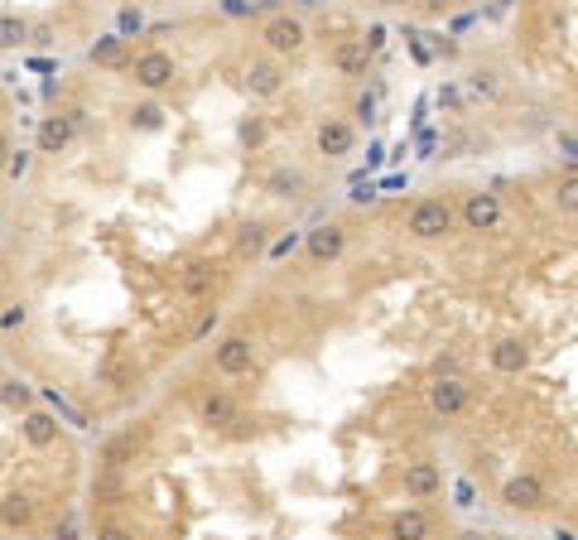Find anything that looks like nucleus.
I'll return each instance as SVG.
<instances>
[{
    "label": "nucleus",
    "instance_id": "1",
    "mask_svg": "<svg viewBox=\"0 0 578 540\" xmlns=\"http://www.w3.org/2000/svg\"><path fill=\"white\" fill-rule=\"evenodd\" d=\"M453 227H458V213L449 198H415L410 213H405V232L415 242H444V236H453Z\"/></svg>",
    "mask_w": 578,
    "mask_h": 540
},
{
    "label": "nucleus",
    "instance_id": "2",
    "mask_svg": "<svg viewBox=\"0 0 578 540\" xmlns=\"http://www.w3.org/2000/svg\"><path fill=\"white\" fill-rule=\"evenodd\" d=\"M261 48L270 58H299L304 48H309V25H304L299 15H289V10L270 15V20L261 25Z\"/></svg>",
    "mask_w": 578,
    "mask_h": 540
},
{
    "label": "nucleus",
    "instance_id": "3",
    "mask_svg": "<svg viewBox=\"0 0 578 540\" xmlns=\"http://www.w3.org/2000/svg\"><path fill=\"white\" fill-rule=\"evenodd\" d=\"M458 223H463V232H478V236H487V232H501V223H506V208H501V198H497V193L478 189V193H463V208H458Z\"/></svg>",
    "mask_w": 578,
    "mask_h": 540
},
{
    "label": "nucleus",
    "instance_id": "4",
    "mask_svg": "<svg viewBox=\"0 0 578 540\" xmlns=\"http://www.w3.org/2000/svg\"><path fill=\"white\" fill-rule=\"evenodd\" d=\"M545 502H550V493H545V483L535 478V472H511V478L501 483V506L506 512H545Z\"/></svg>",
    "mask_w": 578,
    "mask_h": 540
},
{
    "label": "nucleus",
    "instance_id": "5",
    "mask_svg": "<svg viewBox=\"0 0 578 540\" xmlns=\"http://www.w3.org/2000/svg\"><path fill=\"white\" fill-rule=\"evenodd\" d=\"M174 78H179V68H174V58L164 54V48H150V54H140L135 58V68H130V82L140 92H164V88H174Z\"/></svg>",
    "mask_w": 578,
    "mask_h": 540
},
{
    "label": "nucleus",
    "instance_id": "6",
    "mask_svg": "<svg viewBox=\"0 0 578 540\" xmlns=\"http://www.w3.org/2000/svg\"><path fill=\"white\" fill-rule=\"evenodd\" d=\"M429 410L439 415V420H458L472 405V386L463 381V377H434L429 381Z\"/></svg>",
    "mask_w": 578,
    "mask_h": 540
},
{
    "label": "nucleus",
    "instance_id": "7",
    "mask_svg": "<svg viewBox=\"0 0 578 540\" xmlns=\"http://www.w3.org/2000/svg\"><path fill=\"white\" fill-rule=\"evenodd\" d=\"M212 367L222 371V377H251V367H256V343H251L246 333H227L222 343L212 348Z\"/></svg>",
    "mask_w": 578,
    "mask_h": 540
},
{
    "label": "nucleus",
    "instance_id": "8",
    "mask_svg": "<svg viewBox=\"0 0 578 540\" xmlns=\"http://www.w3.org/2000/svg\"><path fill=\"white\" fill-rule=\"evenodd\" d=\"M304 251L314 265H333L347 251V227L343 223H318L314 232H304Z\"/></svg>",
    "mask_w": 578,
    "mask_h": 540
},
{
    "label": "nucleus",
    "instance_id": "9",
    "mask_svg": "<svg viewBox=\"0 0 578 540\" xmlns=\"http://www.w3.org/2000/svg\"><path fill=\"white\" fill-rule=\"evenodd\" d=\"M73 135H77V116L73 111L44 116L39 130H34V150H39V155H63V150L73 145Z\"/></svg>",
    "mask_w": 578,
    "mask_h": 540
},
{
    "label": "nucleus",
    "instance_id": "10",
    "mask_svg": "<svg viewBox=\"0 0 578 540\" xmlns=\"http://www.w3.org/2000/svg\"><path fill=\"white\" fill-rule=\"evenodd\" d=\"M314 145H318V155L343 160V155H352V145H356V126L343 121V116H323L318 130H314Z\"/></svg>",
    "mask_w": 578,
    "mask_h": 540
},
{
    "label": "nucleus",
    "instance_id": "11",
    "mask_svg": "<svg viewBox=\"0 0 578 540\" xmlns=\"http://www.w3.org/2000/svg\"><path fill=\"white\" fill-rule=\"evenodd\" d=\"M246 92L256 97V101H270V97H280L284 92V68L280 58H251L246 63Z\"/></svg>",
    "mask_w": 578,
    "mask_h": 540
},
{
    "label": "nucleus",
    "instance_id": "12",
    "mask_svg": "<svg viewBox=\"0 0 578 540\" xmlns=\"http://www.w3.org/2000/svg\"><path fill=\"white\" fill-rule=\"evenodd\" d=\"M400 483H405V497H415V502H429V497L444 493V472H439V463H429V459L405 463Z\"/></svg>",
    "mask_w": 578,
    "mask_h": 540
},
{
    "label": "nucleus",
    "instance_id": "13",
    "mask_svg": "<svg viewBox=\"0 0 578 540\" xmlns=\"http://www.w3.org/2000/svg\"><path fill=\"white\" fill-rule=\"evenodd\" d=\"M487 362L497 377H521V371L531 367V348H525V338H497V343L487 348Z\"/></svg>",
    "mask_w": 578,
    "mask_h": 540
},
{
    "label": "nucleus",
    "instance_id": "14",
    "mask_svg": "<svg viewBox=\"0 0 578 540\" xmlns=\"http://www.w3.org/2000/svg\"><path fill=\"white\" fill-rule=\"evenodd\" d=\"M371 54H377V48H371L366 39H337L328 63H333V73H343V78H366Z\"/></svg>",
    "mask_w": 578,
    "mask_h": 540
},
{
    "label": "nucleus",
    "instance_id": "15",
    "mask_svg": "<svg viewBox=\"0 0 578 540\" xmlns=\"http://www.w3.org/2000/svg\"><path fill=\"white\" fill-rule=\"evenodd\" d=\"M88 63L111 68V73H130L135 58H130V48H126V34H101V39L88 48Z\"/></svg>",
    "mask_w": 578,
    "mask_h": 540
},
{
    "label": "nucleus",
    "instance_id": "16",
    "mask_svg": "<svg viewBox=\"0 0 578 540\" xmlns=\"http://www.w3.org/2000/svg\"><path fill=\"white\" fill-rule=\"evenodd\" d=\"M179 290H183V299H208L212 290H217V265L212 261H189L183 265V275H179Z\"/></svg>",
    "mask_w": 578,
    "mask_h": 540
},
{
    "label": "nucleus",
    "instance_id": "17",
    "mask_svg": "<svg viewBox=\"0 0 578 540\" xmlns=\"http://www.w3.org/2000/svg\"><path fill=\"white\" fill-rule=\"evenodd\" d=\"M236 420V400L227 391H202L198 396V425H208V430H227Z\"/></svg>",
    "mask_w": 578,
    "mask_h": 540
},
{
    "label": "nucleus",
    "instance_id": "18",
    "mask_svg": "<svg viewBox=\"0 0 578 540\" xmlns=\"http://www.w3.org/2000/svg\"><path fill=\"white\" fill-rule=\"evenodd\" d=\"M20 434H25L29 449H54V444H58V415H48V410H25Z\"/></svg>",
    "mask_w": 578,
    "mask_h": 540
},
{
    "label": "nucleus",
    "instance_id": "19",
    "mask_svg": "<svg viewBox=\"0 0 578 540\" xmlns=\"http://www.w3.org/2000/svg\"><path fill=\"white\" fill-rule=\"evenodd\" d=\"M434 521L424 516V506H405V512L390 516V540H429Z\"/></svg>",
    "mask_w": 578,
    "mask_h": 540
},
{
    "label": "nucleus",
    "instance_id": "20",
    "mask_svg": "<svg viewBox=\"0 0 578 540\" xmlns=\"http://www.w3.org/2000/svg\"><path fill=\"white\" fill-rule=\"evenodd\" d=\"M140 449H145V430H126V434H116L111 444L101 449V468H121V463H130Z\"/></svg>",
    "mask_w": 578,
    "mask_h": 540
},
{
    "label": "nucleus",
    "instance_id": "21",
    "mask_svg": "<svg viewBox=\"0 0 578 540\" xmlns=\"http://www.w3.org/2000/svg\"><path fill=\"white\" fill-rule=\"evenodd\" d=\"M468 97L497 107V101H506V88H501V78L491 73V68H478V73H468Z\"/></svg>",
    "mask_w": 578,
    "mask_h": 540
},
{
    "label": "nucleus",
    "instance_id": "22",
    "mask_svg": "<svg viewBox=\"0 0 578 540\" xmlns=\"http://www.w3.org/2000/svg\"><path fill=\"white\" fill-rule=\"evenodd\" d=\"M304 183H309V179H304L299 169H270V174H265V193L270 198H299Z\"/></svg>",
    "mask_w": 578,
    "mask_h": 540
},
{
    "label": "nucleus",
    "instance_id": "23",
    "mask_svg": "<svg viewBox=\"0 0 578 540\" xmlns=\"http://www.w3.org/2000/svg\"><path fill=\"white\" fill-rule=\"evenodd\" d=\"M550 202H554V213H564V217H578V169H573V174H559V179H554V189H550Z\"/></svg>",
    "mask_w": 578,
    "mask_h": 540
},
{
    "label": "nucleus",
    "instance_id": "24",
    "mask_svg": "<svg viewBox=\"0 0 578 540\" xmlns=\"http://www.w3.org/2000/svg\"><path fill=\"white\" fill-rule=\"evenodd\" d=\"M130 130H140V135H155V130H164V107L160 101H140V107H130Z\"/></svg>",
    "mask_w": 578,
    "mask_h": 540
},
{
    "label": "nucleus",
    "instance_id": "25",
    "mask_svg": "<svg viewBox=\"0 0 578 540\" xmlns=\"http://www.w3.org/2000/svg\"><path fill=\"white\" fill-rule=\"evenodd\" d=\"M0 516H5V526H10V531H15V526H29V521H34V502L20 497V493H5V506H0Z\"/></svg>",
    "mask_w": 578,
    "mask_h": 540
},
{
    "label": "nucleus",
    "instance_id": "26",
    "mask_svg": "<svg viewBox=\"0 0 578 540\" xmlns=\"http://www.w3.org/2000/svg\"><path fill=\"white\" fill-rule=\"evenodd\" d=\"M0 396H5V405H10V410H29V405H34L29 381H20V377H5V386H0Z\"/></svg>",
    "mask_w": 578,
    "mask_h": 540
},
{
    "label": "nucleus",
    "instance_id": "27",
    "mask_svg": "<svg viewBox=\"0 0 578 540\" xmlns=\"http://www.w3.org/2000/svg\"><path fill=\"white\" fill-rule=\"evenodd\" d=\"M29 25L20 20V15H5V20H0V44H5V48H20V44H29Z\"/></svg>",
    "mask_w": 578,
    "mask_h": 540
},
{
    "label": "nucleus",
    "instance_id": "28",
    "mask_svg": "<svg viewBox=\"0 0 578 540\" xmlns=\"http://www.w3.org/2000/svg\"><path fill=\"white\" fill-rule=\"evenodd\" d=\"M236 251H242V256H261V251H265V227L261 223H246L242 236H236Z\"/></svg>",
    "mask_w": 578,
    "mask_h": 540
},
{
    "label": "nucleus",
    "instance_id": "29",
    "mask_svg": "<svg viewBox=\"0 0 578 540\" xmlns=\"http://www.w3.org/2000/svg\"><path fill=\"white\" fill-rule=\"evenodd\" d=\"M29 164H34L29 150H20V145H10V150H5V179H10V183H20V179L29 174Z\"/></svg>",
    "mask_w": 578,
    "mask_h": 540
},
{
    "label": "nucleus",
    "instance_id": "30",
    "mask_svg": "<svg viewBox=\"0 0 578 540\" xmlns=\"http://www.w3.org/2000/svg\"><path fill=\"white\" fill-rule=\"evenodd\" d=\"M25 324H29V304H25V299H10V304H5V314H0V328L15 338Z\"/></svg>",
    "mask_w": 578,
    "mask_h": 540
},
{
    "label": "nucleus",
    "instance_id": "31",
    "mask_svg": "<svg viewBox=\"0 0 578 540\" xmlns=\"http://www.w3.org/2000/svg\"><path fill=\"white\" fill-rule=\"evenodd\" d=\"M265 140V126H261V116H246V121H242V145L246 150H256Z\"/></svg>",
    "mask_w": 578,
    "mask_h": 540
},
{
    "label": "nucleus",
    "instance_id": "32",
    "mask_svg": "<svg viewBox=\"0 0 578 540\" xmlns=\"http://www.w3.org/2000/svg\"><path fill=\"white\" fill-rule=\"evenodd\" d=\"M434 377H463V362H458V358H434L429 362V381Z\"/></svg>",
    "mask_w": 578,
    "mask_h": 540
},
{
    "label": "nucleus",
    "instance_id": "33",
    "mask_svg": "<svg viewBox=\"0 0 578 540\" xmlns=\"http://www.w3.org/2000/svg\"><path fill=\"white\" fill-rule=\"evenodd\" d=\"M449 10H453V0H415V15H424V20H439Z\"/></svg>",
    "mask_w": 578,
    "mask_h": 540
},
{
    "label": "nucleus",
    "instance_id": "34",
    "mask_svg": "<svg viewBox=\"0 0 578 540\" xmlns=\"http://www.w3.org/2000/svg\"><path fill=\"white\" fill-rule=\"evenodd\" d=\"M299 246V236L294 232H289V236H280V242L275 246H270V261H280V256H289V251H294Z\"/></svg>",
    "mask_w": 578,
    "mask_h": 540
},
{
    "label": "nucleus",
    "instance_id": "35",
    "mask_svg": "<svg viewBox=\"0 0 578 540\" xmlns=\"http://www.w3.org/2000/svg\"><path fill=\"white\" fill-rule=\"evenodd\" d=\"M453 497H458V506H478V493H472V483H458V487H453Z\"/></svg>",
    "mask_w": 578,
    "mask_h": 540
},
{
    "label": "nucleus",
    "instance_id": "36",
    "mask_svg": "<svg viewBox=\"0 0 578 540\" xmlns=\"http://www.w3.org/2000/svg\"><path fill=\"white\" fill-rule=\"evenodd\" d=\"M212 328H217V309H208V314H202V318H198V328H193V338H208Z\"/></svg>",
    "mask_w": 578,
    "mask_h": 540
},
{
    "label": "nucleus",
    "instance_id": "37",
    "mask_svg": "<svg viewBox=\"0 0 578 540\" xmlns=\"http://www.w3.org/2000/svg\"><path fill=\"white\" fill-rule=\"evenodd\" d=\"M29 44H39V48H48V44H54V29H48V25H34V34H29Z\"/></svg>",
    "mask_w": 578,
    "mask_h": 540
},
{
    "label": "nucleus",
    "instance_id": "38",
    "mask_svg": "<svg viewBox=\"0 0 578 540\" xmlns=\"http://www.w3.org/2000/svg\"><path fill=\"white\" fill-rule=\"evenodd\" d=\"M97 540H135V535H130L126 526H101V531H97Z\"/></svg>",
    "mask_w": 578,
    "mask_h": 540
},
{
    "label": "nucleus",
    "instance_id": "39",
    "mask_svg": "<svg viewBox=\"0 0 578 540\" xmlns=\"http://www.w3.org/2000/svg\"><path fill=\"white\" fill-rule=\"evenodd\" d=\"M130 29H140V15H135V10L121 15V34H130Z\"/></svg>",
    "mask_w": 578,
    "mask_h": 540
},
{
    "label": "nucleus",
    "instance_id": "40",
    "mask_svg": "<svg viewBox=\"0 0 578 540\" xmlns=\"http://www.w3.org/2000/svg\"><path fill=\"white\" fill-rule=\"evenodd\" d=\"M377 10H400V5H415V0H371Z\"/></svg>",
    "mask_w": 578,
    "mask_h": 540
},
{
    "label": "nucleus",
    "instance_id": "41",
    "mask_svg": "<svg viewBox=\"0 0 578 540\" xmlns=\"http://www.w3.org/2000/svg\"><path fill=\"white\" fill-rule=\"evenodd\" d=\"M550 540H573V531H569V526H554V535H550Z\"/></svg>",
    "mask_w": 578,
    "mask_h": 540
},
{
    "label": "nucleus",
    "instance_id": "42",
    "mask_svg": "<svg viewBox=\"0 0 578 540\" xmlns=\"http://www.w3.org/2000/svg\"><path fill=\"white\" fill-rule=\"evenodd\" d=\"M458 540H491V535H482V531H463V535H458Z\"/></svg>",
    "mask_w": 578,
    "mask_h": 540
},
{
    "label": "nucleus",
    "instance_id": "43",
    "mask_svg": "<svg viewBox=\"0 0 578 540\" xmlns=\"http://www.w3.org/2000/svg\"><path fill=\"white\" fill-rule=\"evenodd\" d=\"M491 540H521V535H491Z\"/></svg>",
    "mask_w": 578,
    "mask_h": 540
}]
</instances>
